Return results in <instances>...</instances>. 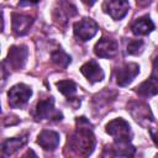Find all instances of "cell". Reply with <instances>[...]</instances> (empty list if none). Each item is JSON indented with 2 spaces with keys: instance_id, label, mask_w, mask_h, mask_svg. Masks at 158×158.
<instances>
[{
  "instance_id": "obj_23",
  "label": "cell",
  "mask_w": 158,
  "mask_h": 158,
  "mask_svg": "<svg viewBox=\"0 0 158 158\" xmlns=\"http://www.w3.org/2000/svg\"><path fill=\"white\" fill-rule=\"evenodd\" d=\"M22 158H38L37 156H36V153L32 151V149H28L25 154H23V157Z\"/></svg>"
},
{
  "instance_id": "obj_11",
  "label": "cell",
  "mask_w": 158,
  "mask_h": 158,
  "mask_svg": "<svg viewBox=\"0 0 158 158\" xmlns=\"http://www.w3.org/2000/svg\"><path fill=\"white\" fill-rule=\"evenodd\" d=\"M12 31L17 36H22L27 33L30 26L33 22V19L30 15L25 14H19V12H12Z\"/></svg>"
},
{
  "instance_id": "obj_20",
  "label": "cell",
  "mask_w": 158,
  "mask_h": 158,
  "mask_svg": "<svg viewBox=\"0 0 158 158\" xmlns=\"http://www.w3.org/2000/svg\"><path fill=\"white\" fill-rule=\"evenodd\" d=\"M115 157H116V153H115L114 147L106 146V147L102 149V152H101V154H100L99 158H115Z\"/></svg>"
},
{
  "instance_id": "obj_5",
  "label": "cell",
  "mask_w": 158,
  "mask_h": 158,
  "mask_svg": "<svg viewBox=\"0 0 158 158\" xmlns=\"http://www.w3.org/2000/svg\"><path fill=\"white\" fill-rule=\"evenodd\" d=\"M27 56H28V51L26 46L23 44L12 46L9 49V54L7 58L4 60V64H9V69L11 68L12 70H19L25 65Z\"/></svg>"
},
{
  "instance_id": "obj_7",
  "label": "cell",
  "mask_w": 158,
  "mask_h": 158,
  "mask_svg": "<svg viewBox=\"0 0 158 158\" xmlns=\"http://www.w3.org/2000/svg\"><path fill=\"white\" fill-rule=\"evenodd\" d=\"M139 73V67L136 63H126L116 69V83L120 86L128 85Z\"/></svg>"
},
{
  "instance_id": "obj_13",
  "label": "cell",
  "mask_w": 158,
  "mask_h": 158,
  "mask_svg": "<svg viewBox=\"0 0 158 158\" xmlns=\"http://www.w3.org/2000/svg\"><path fill=\"white\" fill-rule=\"evenodd\" d=\"M154 30V23L149 16H142L131 25V31L136 36H144Z\"/></svg>"
},
{
  "instance_id": "obj_15",
  "label": "cell",
  "mask_w": 158,
  "mask_h": 158,
  "mask_svg": "<svg viewBox=\"0 0 158 158\" xmlns=\"http://www.w3.org/2000/svg\"><path fill=\"white\" fill-rule=\"evenodd\" d=\"M136 91L138 95L144 96V98H149V96H154L158 94V78L156 77H151L147 80H144L142 84H139L136 88Z\"/></svg>"
},
{
  "instance_id": "obj_12",
  "label": "cell",
  "mask_w": 158,
  "mask_h": 158,
  "mask_svg": "<svg viewBox=\"0 0 158 158\" xmlns=\"http://www.w3.org/2000/svg\"><path fill=\"white\" fill-rule=\"evenodd\" d=\"M80 72L90 83L101 81L104 79V70L100 68V65L95 60H89L85 64H83L80 68Z\"/></svg>"
},
{
  "instance_id": "obj_19",
  "label": "cell",
  "mask_w": 158,
  "mask_h": 158,
  "mask_svg": "<svg viewBox=\"0 0 158 158\" xmlns=\"http://www.w3.org/2000/svg\"><path fill=\"white\" fill-rule=\"evenodd\" d=\"M143 46H144V43H143L142 40H132V41H130V42L127 43L126 49H127V53H128V54H131V56H137L138 53L142 52Z\"/></svg>"
},
{
  "instance_id": "obj_14",
  "label": "cell",
  "mask_w": 158,
  "mask_h": 158,
  "mask_svg": "<svg viewBox=\"0 0 158 158\" xmlns=\"http://www.w3.org/2000/svg\"><path fill=\"white\" fill-rule=\"evenodd\" d=\"M130 111H131L132 116L135 117V120L137 122H139L141 125H143V121H146V122L152 121L151 110L146 104L133 102L132 105H130Z\"/></svg>"
},
{
  "instance_id": "obj_16",
  "label": "cell",
  "mask_w": 158,
  "mask_h": 158,
  "mask_svg": "<svg viewBox=\"0 0 158 158\" xmlns=\"http://www.w3.org/2000/svg\"><path fill=\"white\" fill-rule=\"evenodd\" d=\"M27 142V136L15 137V138H7L2 142V153L6 156H11L16 151H19L22 146H25Z\"/></svg>"
},
{
  "instance_id": "obj_24",
  "label": "cell",
  "mask_w": 158,
  "mask_h": 158,
  "mask_svg": "<svg viewBox=\"0 0 158 158\" xmlns=\"http://www.w3.org/2000/svg\"><path fill=\"white\" fill-rule=\"evenodd\" d=\"M154 158H158V154H156V157H154Z\"/></svg>"
},
{
  "instance_id": "obj_17",
  "label": "cell",
  "mask_w": 158,
  "mask_h": 158,
  "mask_svg": "<svg viewBox=\"0 0 158 158\" xmlns=\"http://www.w3.org/2000/svg\"><path fill=\"white\" fill-rule=\"evenodd\" d=\"M57 88L58 90L68 99V100H74V96L77 94V84L73 81V80H69V79H65V80H60V81H57Z\"/></svg>"
},
{
  "instance_id": "obj_10",
  "label": "cell",
  "mask_w": 158,
  "mask_h": 158,
  "mask_svg": "<svg viewBox=\"0 0 158 158\" xmlns=\"http://www.w3.org/2000/svg\"><path fill=\"white\" fill-rule=\"evenodd\" d=\"M59 141V133L52 130H43L37 137V143L44 151H54L58 147Z\"/></svg>"
},
{
  "instance_id": "obj_9",
  "label": "cell",
  "mask_w": 158,
  "mask_h": 158,
  "mask_svg": "<svg viewBox=\"0 0 158 158\" xmlns=\"http://www.w3.org/2000/svg\"><path fill=\"white\" fill-rule=\"evenodd\" d=\"M118 49V44L115 40L101 38L94 47V52L100 58H112Z\"/></svg>"
},
{
  "instance_id": "obj_18",
  "label": "cell",
  "mask_w": 158,
  "mask_h": 158,
  "mask_svg": "<svg viewBox=\"0 0 158 158\" xmlns=\"http://www.w3.org/2000/svg\"><path fill=\"white\" fill-rule=\"evenodd\" d=\"M52 62L57 65V67H59V68H67L68 67V64L72 62V58H70V56H68L63 49H57V51H54L53 53H52Z\"/></svg>"
},
{
  "instance_id": "obj_8",
  "label": "cell",
  "mask_w": 158,
  "mask_h": 158,
  "mask_svg": "<svg viewBox=\"0 0 158 158\" xmlns=\"http://www.w3.org/2000/svg\"><path fill=\"white\" fill-rule=\"evenodd\" d=\"M130 4L123 0H109L104 1L102 4V10L109 14L114 20H121L126 16L128 11Z\"/></svg>"
},
{
  "instance_id": "obj_21",
  "label": "cell",
  "mask_w": 158,
  "mask_h": 158,
  "mask_svg": "<svg viewBox=\"0 0 158 158\" xmlns=\"http://www.w3.org/2000/svg\"><path fill=\"white\" fill-rule=\"evenodd\" d=\"M149 133H151V138L153 139V142L156 143V146H158V130L151 128L149 130Z\"/></svg>"
},
{
  "instance_id": "obj_1",
  "label": "cell",
  "mask_w": 158,
  "mask_h": 158,
  "mask_svg": "<svg viewBox=\"0 0 158 158\" xmlns=\"http://www.w3.org/2000/svg\"><path fill=\"white\" fill-rule=\"evenodd\" d=\"M95 147V137L93 135L91 123L85 117L77 118V130L68 137L65 152L69 151V156H81L86 157L91 154Z\"/></svg>"
},
{
  "instance_id": "obj_2",
  "label": "cell",
  "mask_w": 158,
  "mask_h": 158,
  "mask_svg": "<svg viewBox=\"0 0 158 158\" xmlns=\"http://www.w3.org/2000/svg\"><path fill=\"white\" fill-rule=\"evenodd\" d=\"M106 132L114 137V143H126L131 142L132 132L127 121L123 118H115L106 125Z\"/></svg>"
},
{
  "instance_id": "obj_4",
  "label": "cell",
  "mask_w": 158,
  "mask_h": 158,
  "mask_svg": "<svg viewBox=\"0 0 158 158\" xmlns=\"http://www.w3.org/2000/svg\"><path fill=\"white\" fill-rule=\"evenodd\" d=\"M32 95V90L28 85L26 84H16L14 85L9 93H7V98H9V105L11 107H22L28 99Z\"/></svg>"
},
{
  "instance_id": "obj_3",
  "label": "cell",
  "mask_w": 158,
  "mask_h": 158,
  "mask_svg": "<svg viewBox=\"0 0 158 158\" xmlns=\"http://www.w3.org/2000/svg\"><path fill=\"white\" fill-rule=\"evenodd\" d=\"M33 117L36 121H41V120L60 121L63 118V115L60 111L56 110L53 98H48V99H43L38 101L35 109V112H33Z\"/></svg>"
},
{
  "instance_id": "obj_6",
  "label": "cell",
  "mask_w": 158,
  "mask_h": 158,
  "mask_svg": "<svg viewBox=\"0 0 158 158\" xmlns=\"http://www.w3.org/2000/svg\"><path fill=\"white\" fill-rule=\"evenodd\" d=\"M73 28H74L75 37H78L83 42L93 38L99 30L98 23L91 19H83V20L75 22Z\"/></svg>"
},
{
  "instance_id": "obj_22",
  "label": "cell",
  "mask_w": 158,
  "mask_h": 158,
  "mask_svg": "<svg viewBox=\"0 0 158 158\" xmlns=\"http://www.w3.org/2000/svg\"><path fill=\"white\" fill-rule=\"evenodd\" d=\"M152 75L158 78V56L153 59V73H152Z\"/></svg>"
}]
</instances>
